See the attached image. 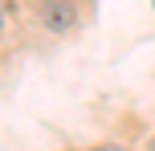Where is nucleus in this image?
<instances>
[{"label":"nucleus","mask_w":155,"mask_h":151,"mask_svg":"<svg viewBox=\"0 0 155 151\" xmlns=\"http://www.w3.org/2000/svg\"><path fill=\"white\" fill-rule=\"evenodd\" d=\"M90 151H131V147H127V143H94Z\"/></svg>","instance_id":"obj_2"},{"label":"nucleus","mask_w":155,"mask_h":151,"mask_svg":"<svg viewBox=\"0 0 155 151\" xmlns=\"http://www.w3.org/2000/svg\"><path fill=\"white\" fill-rule=\"evenodd\" d=\"M0 25H4V16H0Z\"/></svg>","instance_id":"obj_4"},{"label":"nucleus","mask_w":155,"mask_h":151,"mask_svg":"<svg viewBox=\"0 0 155 151\" xmlns=\"http://www.w3.org/2000/svg\"><path fill=\"white\" fill-rule=\"evenodd\" d=\"M37 16L49 33H70L78 21H82V4L78 0H41L37 4Z\"/></svg>","instance_id":"obj_1"},{"label":"nucleus","mask_w":155,"mask_h":151,"mask_svg":"<svg viewBox=\"0 0 155 151\" xmlns=\"http://www.w3.org/2000/svg\"><path fill=\"white\" fill-rule=\"evenodd\" d=\"M147 151H155V135H151V143H147Z\"/></svg>","instance_id":"obj_3"}]
</instances>
